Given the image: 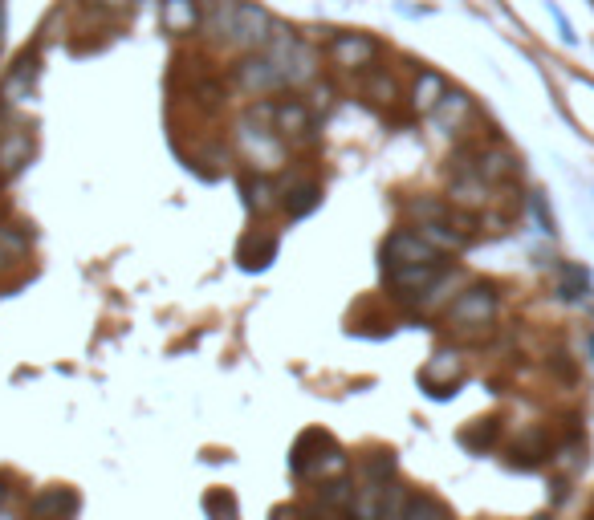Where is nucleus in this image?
<instances>
[{
	"instance_id": "412c9836",
	"label": "nucleus",
	"mask_w": 594,
	"mask_h": 520,
	"mask_svg": "<svg viewBox=\"0 0 594 520\" xmlns=\"http://www.w3.org/2000/svg\"><path fill=\"white\" fill-rule=\"evenodd\" d=\"M363 472H367L375 484H383V480L395 472V460H391L387 451H375V455H367V460H363Z\"/></svg>"
},
{
	"instance_id": "6ab92c4d",
	"label": "nucleus",
	"mask_w": 594,
	"mask_h": 520,
	"mask_svg": "<svg viewBox=\"0 0 594 520\" xmlns=\"http://www.w3.org/2000/svg\"><path fill=\"white\" fill-rule=\"evenodd\" d=\"M245 195H249V208H257V212H269V208H277V191H273V183H269V179L245 183Z\"/></svg>"
},
{
	"instance_id": "f3484780",
	"label": "nucleus",
	"mask_w": 594,
	"mask_h": 520,
	"mask_svg": "<svg viewBox=\"0 0 594 520\" xmlns=\"http://www.w3.org/2000/svg\"><path fill=\"white\" fill-rule=\"evenodd\" d=\"M25 159H29V135H13L5 147H0V167L5 171H17Z\"/></svg>"
},
{
	"instance_id": "6e6552de",
	"label": "nucleus",
	"mask_w": 594,
	"mask_h": 520,
	"mask_svg": "<svg viewBox=\"0 0 594 520\" xmlns=\"http://www.w3.org/2000/svg\"><path fill=\"white\" fill-rule=\"evenodd\" d=\"M281 74H285V82H310L314 78V53L297 41L293 49H289V57L281 61Z\"/></svg>"
},
{
	"instance_id": "7ed1b4c3",
	"label": "nucleus",
	"mask_w": 594,
	"mask_h": 520,
	"mask_svg": "<svg viewBox=\"0 0 594 520\" xmlns=\"http://www.w3.org/2000/svg\"><path fill=\"white\" fill-rule=\"evenodd\" d=\"M383 256L391 260V269L395 265H424V260H440L436 244L424 236V232H395L383 248Z\"/></svg>"
},
{
	"instance_id": "39448f33",
	"label": "nucleus",
	"mask_w": 594,
	"mask_h": 520,
	"mask_svg": "<svg viewBox=\"0 0 594 520\" xmlns=\"http://www.w3.org/2000/svg\"><path fill=\"white\" fill-rule=\"evenodd\" d=\"M330 53H334V61H338V65H367L379 49H375V41H371V37H363V33H342V37H334Z\"/></svg>"
},
{
	"instance_id": "393cba45",
	"label": "nucleus",
	"mask_w": 594,
	"mask_h": 520,
	"mask_svg": "<svg viewBox=\"0 0 594 520\" xmlns=\"http://www.w3.org/2000/svg\"><path fill=\"white\" fill-rule=\"evenodd\" d=\"M0 244H5L13 256H21V252H25V236H21V232H13V228H0Z\"/></svg>"
},
{
	"instance_id": "4be33fe9",
	"label": "nucleus",
	"mask_w": 594,
	"mask_h": 520,
	"mask_svg": "<svg viewBox=\"0 0 594 520\" xmlns=\"http://www.w3.org/2000/svg\"><path fill=\"white\" fill-rule=\"evenodd\" d=\"M322 504H330V508H350V504H354V488H350L346 480H334V484L322 488Z\"/></svg>"
},
{
	"instance_id": "ddd939ff",
	"label": "nucleus",
	"mask_w": 594,
	"mask_h": 520,
	"mask_svg": "<svg viewBox=\"0 0 594 520\" xmlns=\"http://www.w3.org/2000/svg\"><path fill=\"white\" fill-rule=\"evenodd\" d=\"M468 110H472V106H468V98H464V94H444V98L436 102V110H432V114H436V122H440L444 130H452V126H460V122L468 118Z\"/></svg>"
},
{
	"instance_id": "f257e3e1",
	"label": "nucleus",
	"mask_w": 594,
	"mask_h": 520,
	"mask_svg": "<svg viewBox=\"0 0 594 520\" xmlns=\"http://www.w3.org/2000/svg\"><path fill=\"white\" fill-rule=\"evenodd\" d=\"M269 37H273V17H269L261 5H241V9H236L232 33H228L232 45L257 49V45H269Z\"/></svg>"
},
{
	"instance_id": "0eeeda50",
	"label": "nucleus",
	"mask_w": 594,
	"mask_h": 520,
	"mask_svg": "<svg viewBox=\"0 0 594 520\" xmlns=\"http://www.w3.org/2000/svg\"><path fill=\"white\" fill-rule=\"evenodd\" d=\"M200 25L196 0H163V29L167 33H192Z\"/></svg>"
},
{
	"instance_id": "f03ea898",
	"label": "nucleus",
	"mask_w": 594,
	"mask_h": 520,
	"mask_svg": "<svg viewBox=\"0 0 594 520\" xmlns=\"http://www.w3.org/2000/svg\"><path fill=\"white\" fill-rule=\"evenodd\" d=\"M493 313H497V297H493L489 285H477V289L460 293V297L452 301V309H448V317H452L456 325H489Z\"/></svg>"
},
{
	"instance_id": "aec40b11",
	"label": "nucleus",
	"mask_w": 594,
	"mask_h": 520,
	"mask_svg": "<svg viewBox=\"0 0 594 520\" xmlns=\"http://www.w3.org/2000/svg\"><path fill=\"white\" fill-rule=\"evenodd\" d=\"M420 232H424L436 248H460V244H464V236H460V232H448L444 220H428V224H420Z\"/></svg>"
},
{
	"instance_id": "9d476101",
	"label": "nucleus",
	"mask_w": 594,
	"mask_h": 520,
	"mask_svg": "<svg viewBox=\"0 0 594 520\" xmlns=\"http://www.w3.org/2000/svg\"><path fill=\"white\" fill-rule=\"evenodd\" d=\"M444 98V78L440 74H420V82H415V94H411V102H415V110L420 114H432L436 110V102Z\"/></svg>"
},
{
	"instance_id": "2eb2a0df",
	"label": "nucleus",
	"mask_w": 594,
	"mask_h": 520,
	"mask_svg": "<svg viewBox=\"0 0 594 520\" xmlns=\"http://www.w3.org/2000/svg\"><path fill=\"white\" fill-rule=\"evenodd\" d=\"M318 200H322V187H318V183H302V187H297V191L289 195V216H306V212H314Z\"/></svg>"
},
{
	"instance_id": "dca6fc26",
	"label": "nucleus",
	"mask_w": 594,
	"mask_h": 520,
	"mask_svg": "<svg viewBox=\"0 0 594 520\" xmlns=\"http://www.w3.org/2000/svg\"><path fill=\"white\" fill-rule=\"evenodd\" d=\"M236 0H212V21H208V29L212 33H220V37H228L232 33V21H236Z\"/></svg>"
},
{
	"instance_id": "423d86ee",
	"label": "nucleus",
	"mask_w": 594,
	"mask_h": 520,
	"mask_svg": "<svg viewBox=\"0 0 594 520\" xmlns=\"http://www.w3.org/2000/svg\"><path fill=\"white\" fill-rule=\"evenodd\" d=\"M440 277V260H424V265H395L391 285L395 289H428Z\"/></svg>"
},
{
	"instance_id": "b1692460",
	"label": "nucleus",
	"mask_w": 594,
	"mask_h": 520,
	"mask_svg": "<svg viewBox=\"0 0 594 520\" xmlns=\"http://www.w3.org/2000/svg\"><path fill=\"white\" fill-rule=\"evenodd\" d=\"M33 508L37 512H45V508H78V500H70V496H37Z\"/></svg>"
},
{
	"instance_id": "4468645a",
	"label": "nucleus",
	"mask_w": 594,
	"mask_h": 520,
	"mask_svg": "<svg viewBox=\"0 0 594 520\" xmlns=\"http://www.w3.org/2000/svg\"><path fill=\"white\" fill-rule=\"evenodd\" d=\"M452 200L456 204H468V208H481L485 204V179H481V171L472 175V179H456L452 183Z\"/></svg>"
},
{
	"instance_id": "f8f14e48",
	"label": "nucleus",
	"mask_w": 594,
	"mask_h": 520,
	"mask_svg": "<svg viewBox=\"0 0 594 520\" xmlns=\"http://www.w3.org/2000/svg\"><path fill=\"white\" fill-rule=\"evenodd\" d=\"M460 378V358L456 354H436L424 370V382L432 386V395H440V382H456Z\"/></svg>"
},
{
	"instance_id": "a211bd4d",
	"label": "nucleus",
	"mask_w": 594,
	"mask_h": 520,
	"mask_svg": "<svg viewBox=\"0 0 594 520\" xmlns=\"http://www.w3.org/2000/svg\"><path fill=\"white\" fill-rule=\"evenodd\" d=\"M481 179H505V175H513L517 167H513V159L505 155V151H489V155H481Z\"/></svg>"
},
{
	"instance_id": "cd10ccee",
	"label": "nucleus",
	"mask_w": 594,
	"mask_h": 520,
	"mask_svg": "<svg viewBox=\"0 0 594 520\" xmlns=\"http://www.w3.org/2000/svg\"><path fill=\"white\" fill-rule=\"evenodd\" d=\"M0 496H5V488H0Z\"/></svg>"
},
{
	"instance_id": "20e7f679",
	"label": "nucleus",
	"mask_w": 594,
	"mask_h": 520,
	"mask_svg": "<svg viewBox=\"0 0 594 520\" xmlns=\"http://www.w3.org/2000/svg\"><path fill=\"white\" fill-rule=\"evenodd\" d=\"M236 78H241V86H245V90H253V94L277 90V86L285 82L281 65H277L273 57H249V61H241V70H236Z\"/></svg>"
},
{
	"instance_id": "9b49d317",
	"label": "nucleus",
	"mask_w": 594,
	"mask_h": 520,
	"mask_svg": "<svg viewBox=\"0 0 594 520\" xmlns=\"http://www.w3.org/2000/svg\"><path fill=\"white\" fill-rule=\"evenodd\" d=\"M33 74H37V61L33 57H21V65L9 74V82H5V102H25L29 98V90H33Z\"/></svg>"
},
{
	"instance_id": "1a4fd4ad",
	"label": "nucleus",
	"mask_w": 594,
	"mask_h": 520,
	"mask_svg": "<svg viewBox=\"0 0 594 520\" xmlns=\"http://www.w3.org/2000/svg\"><path fill=\"white\" fill-rule=\"evenodd\" d=\"M277 130L281 135H310V110L302 102H281L277 106Z\"/></svg>"
},
{
	"instance_id": "a878e982",
	"label": "nucleus",
	"mask_w": 594,
	"mask_h": 520,
	"mask_svg": "<svg viewBox=\"0 0 594 520\" xmlns=\"http://www.w3.org/2000/svg\"><path fill=\"white\" fill-rule=\"evenodd\" d=\"M371 94L383 102V98H391V94H395V82H391V78H379V82H371Z\"/></svg>"
},
{
	"instance_id": "5701e85b",
	"label": "nucleus",
	"mask_w": 594,
	"mask_h": 520,
	"mask_svg": "<svg viewBox=\"0 0 594 520\" xmlns=\"http://www.w3.org/2000/svg\"><path fill=\"white\" fill-rule=\"evenodd\" d=\"M403 516H448V508L436 504V500H428V496H415V500L403 504Z\"/></svg>"
},
{
	"instance_id": "bb28decb",
	"label": "nucleus",
	"mask_w": 594,
	"mask_h": 520,
	"mask_svg": "<svg viewBox=\"0 0 594 520\" xmlns=\"http://www.w3.org/2000/svg\"><path fill=\"white\" fill-rule=\"evenodd\" d=\"M98 5H102V9H127L131 0H98Z\"/></svg>"
}]
</instances>
